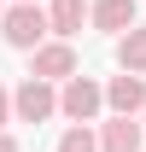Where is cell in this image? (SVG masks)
I'll return each instance as SVG.
<instances>
[{
	"mask_svg": "<svg viewBox=\"0 0 146 152\" xmlns=\"http://www.w3.org/2000/svg\"><path fill=\"white\" fill-rule=\"evenodd\" d=\"M99 111H105V82H99V76L76 70L70 82H58V117H64V123H93Z\"/></svg>",
	"mask_w": 146,
	"mask_h": 152,
	"instance_id": "obj_1",
	"label": "cell"
},
{
	"mask_svg": "<svg viewBox=\"0 0 146 152\" xmlns=\"http://www.w3.org/2000/svg\"><path fill=\"white\" fill-rule=\"evenodd\" d=\"M0 35H6L12 53H35L41 41H53V35H47V6H6Z\"/></svg>",
	"mask_w": 146,
	"mask_h": 152,
	"instance_id": "obj_2",
	"label": "cell"
},
{
	"mask_svg": "<svg viewBox=\"0 0 146 152\" xmlns=\"http://www.w3.org/2000/svg\"><path fill=\"white\" fill-rule=\"evenodd\" d=\"M47 117H58V88L23 76L18 88H12V123H47Z\"/></svg>",
	"mask_w": 146,
	"mask_h": 152,
	"instance_id": "obj_3",
	"label": "cell"
},
{
	"mask_svg": "<svg viewBox=\"0 0 146 152\" xmlns=\"http://www.w3.org/2000/svg\"><path fill=\"white\" fill-rule=\"evenodd\" d=\"M82 70V58H76V41H41L35 53H29V76L35 82H70V76Z\"/></svg>",
	"mask_w": 146,
	"mask_h": 152,
	"instance_id": "obj_4",
	"label": "cell"
},
{
	"mask_svg": "<svg viewBox=\"0 0 146 152\" xmlns=\"http://www.w3.org/2000/svg\"><path fill=\"white\" fill-rule=\"evenodd\" d=\"M140 23V6L134 0H88V29H105L111 41L117 35H128Z\"/></svg>",
	"mask_w": 146,
	"mask_h": 152,
	"instance_id": "obj_5",
	"label": "cell"
},
{
	"mask_svg": "<svg viewBox=\"0 0 146 152\" xmlns=\"http://www.w3.org/2000/svg\"><path fill=\"white\" fill-rule=\"evenodd\" d=\"M105 111L111 117H140L146 111V76H105Z\"/></svg>",
	"mask_w": 146,
	"mask_h": 152,
	"instance_id": "obj_6",
	"label": "cell"
},
{
	"mask_svg": "<svg viewBox=\"0 0 146 152\" xmlns=\"http://www.w3.org/2000/svg\"><path fill=\"white\" fill-rule=\"evenodd\" d=\"M88 29V0H47V35L53 41H76Z\"/></svg>",
	"mask_w": 146,
	"mask_h": 152,
	"instance_id": "obj_7",
	"label": "cell"
},
{
	"mask_svg": "<svg viewBox=\"0 0 146 152\" xmlns=\"http://www.w3.org/2000/svg\"><path fill=\"white\" fill-rule=\"evenodd\" d=\"M99 152H146L140 117H105L99 123Z\"/></svg>",
	"mask_w": 146,
	"mask_h": 152,
	"instance_id": "obj_8",
	"label": "cell"
},
{
	"mask_svg": "<svg viewBox=\"0 0 146 152\" xmlns=\"http://www.w3.org/2000/svg\"><path fill=\"white\" fill-rule=\"evenodd\" d=\"M117 70L123 76H146V23H134L128 35H117Z\"/></svg>",
	"mask_w": 146,
	"mask_h": 152,
	"instance_id": "obj_9",
	"label": "cell"
},
{
	"mask_svg": "<svg viewBox=\"0 0 146 152\" xmlns=\"http://www.w3.org/2000/svg\"><path fill=\"white\" fill-rule=\"evenodd\" d=\"M58 152H99V134L88 123H70V129L58 134Z\"/></svg>",
	"mask_w": 146,
	"mask_h": 152,
	"instance_id": "obj_10",
	"label": "cell"
},
{
	"mask_svg": "<svg viewBox=\"0 0 146 152\" xmlns=\"http://www.w3.org/2000/svg\"><path fill=\"white\" fill-rule=\"evenodd\" d=\"M6 123H12V88H0V134H6Z\"/></svg>",
	"mask_w": 146,
	"mask_h": 152,
	"instance_id": "obj_11",
	"label": "cell"
},
{
	"mask_svg": "<svg viewBox=\"0 0 146 152\" xmlns=\"http://www.w3.org/2000/svg\"><path fill=\"white\" fill-rule=\"evenodd\" d=\"M0 152H23V146H18V134H0Z\"/></svg>",
	"mask_w": 146,
	"mask_h": 152,
	"instance_id": "obj_12",
	"label": "cell"
},
{
	"mask_svg": "<svg viewBox=\"0 0 146 152\" xmlns=\"http://www.w3.org/2000/svg\"><path fill=\"white\" fill-rule=\"evenodd\" d=\"M12 6H41V0H12Z\"/></svg>",
	"mask_w": 146,
	"mask_h": 152,
	"instance_id": "obj_13",
	"label": "cell"
},
{
	"mask_svg": "<svg viewBox=\"0 0 146 152\" xmlns=\"http://www.w3.org/2000/svg\"><path fill=\"white\" fill-rule=\"evenodd\" d=\"M140 134H146V111H140Z\"/></svg>",
	"mask_w": 146,
	"mask_h": 152,
	"instance_id": "obj_14",
	"label": "cell"
},
{
	"mask_svg": "<svg viewBox=\"0 0 146 152\" xmlns=\"http://www.w3.org/2000/svg\"><path fill=\"white\" fill-rule=\"evenodd\" d=\"M0 18H6V0H0Z\"/></svg>",
	"mask_w": 146,
	"mask_h": 152,
	"instance_id": "obj_15",
	"label": "cell"
}]
</instances>
